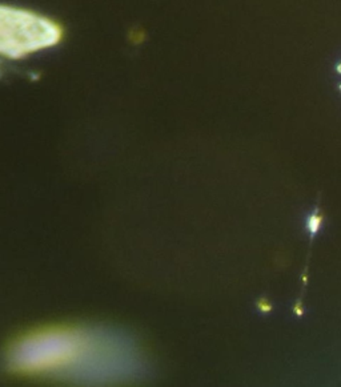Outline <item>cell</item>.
<instances>
[{
	"label": "cell",
	"mask_w": 341,
	"mask_h": 387,
	"mask_svg": "<svg viewBox=\"0 0 341 387\" xmlns=\"http://www.w3.org/2000/svg\"><path fill=\"white\" fill-rule=\"evenodd\" d=\"M91 333L49 330L25 338L11 351V364L24 371L71 370L83 355Z\"/></svg>",
	"instance_id": "obj_1"
},
{
	"label": "cell",
	"mask_w": 341,
	"mask_h": 387,
	"mask_svg": "<svg viewBox=\"0 0 341 387\" xmlns=\"http://www.w3.org/2000/svg\"><path fill=\"white\" fill-rule=\"evenodd\" d=\"M58 24L38 14L0 5V56L19 59L60 40Z\"/></svg>",
	"instance_id": "obj_2"
},
{
	"label": "cell",
	"mask_w": 341,
	"mask_h": 387,
	"mask_svg": "<svg viewBox=\"0 0 341 387\" xmlns=\"http://www.w3.org/2000/svg\"><path fill=\"white\" fill-rule=\"evenodd\" d=\"M320 225H321V218L318 215H309L308 222H307V228H308L311 235H316L318 233Z\"/></svg>",
	"instance_id": "obj_3"
}]
</instances>
